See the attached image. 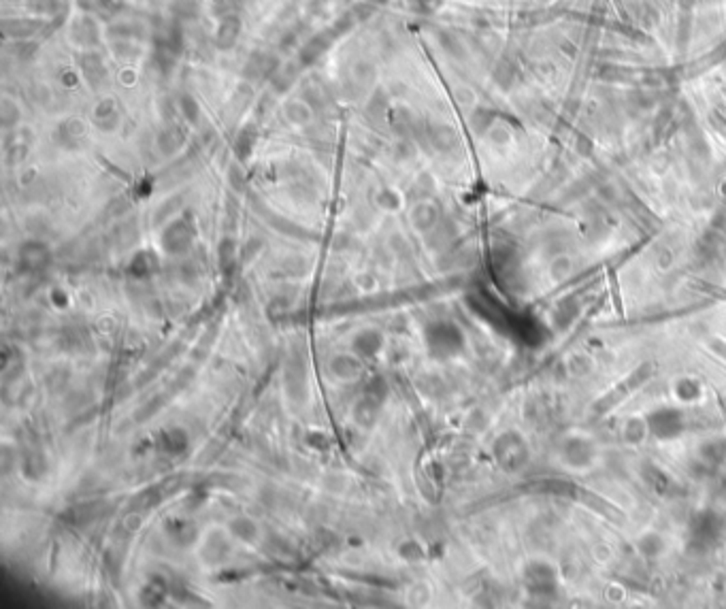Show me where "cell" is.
Returning <instances> with one entry per match:
<instances>
[{"mask_svg": "<svg viewBox=\"0 0 726 609\" xmlns=\"http://www.w3.org/2000/svg\"><path fill=\"white\" fill-rule=\"evenodd\" d=\"M383 346H386L383 332L377 328H362L354 334V339H352V352L356 356H360L362 360H371V358L379 356Z\"/></svg>", "mask_w": 726, "mask_h": 609, "instance_id": "cell-1", "label": "cell"}, {"mask_svg": "<svg viewBox=\"0 0 726 609\" xmlns=\"http://www.w3.org/2000/svg\"><path fill=\"white\" fill-rule=\"evenodd\" d=\"M230 554V544H228V537L222 533V530H209L203 539V546H201V558L203 562L211 565V567H217L222 565Z\"/></svg>", "mask_w": 726, "mask_h": 609, "instance_id": "cell-2", "label": "cell"}, {"mask_svg": "<svg viewBox=\"0 0 726 609\" xmlns=\"http://www.w3.org/2000/svg\"><path fill=\"white\" fill-rule=\"evenodd\" d=\"M328 368H330V375L339 382H356L362 373V358L356 356L354 352L337 354L330 360Z\"/></svg>", "mask_w": 726, "mask_h": 609, "instance_id": "cell-3", "label": "cell"}, {"mask_svg": "<svg viewBox=\"0 0 726 609\" xmlns=\"http://www.w3.org/2000/svg\"><path fill=\"white\" fill-rule=\"evenodd\" d=\"M158 446H160V452H164L167 456H181L190 446V437L179 426L164 428L158 435Z\"/></svg>", "mask_w": 726, "mask_h": 609, "instance_id": "cell-4", "label": "cell"}, {"mask_svg": "<svg viewBox=\"0 0 726 609\" xmlns=\"http://www.w3.org/2000/svg\"><path fill=\"white\" fill-rule=\"evenodd\" d=\"M226 530H228V535L233 539L241 541V544H247V546L256 544L258 537H260V526L249 516H235L233 520L228 522Z\"/></svg>", "mask_w": 726, "mask_h": 609, "instance_id": "cell-5", "label": "cell"}, {"mask_svg": "<svg viewBox=\"0 0 726 609\" xmlns=\"http://www.w3.org/2000/svg\"><path fill=\"white\" fill-rule=\"evenodd\" d=\"M379 407L381 405L369 396L362 394V398L356 403L354 407V420L362 426V428H371L375 422H377V416H379Z\"/></svg>", "mask_w": 726, "mask_h": 609, "instance_id": "cell-6", "label": "cell"}, {"mask_svg": "<svg viewBox=\"0 0 726 609\" xmlns=\"http://www.w3.org/2000/svg\"><path fill=\"white\" fill-rule=\"evenodd\" d=\"M162 245H164V250L171 252V254H179V252H183L190 245V234L188 232L181 234V224H175V226H171L167 232H164Z\"/></svg>", "mask_w": 726, "mask_h": 609, "instance_id": "cell-7", "label": "cell"}, {"mask_svg": "<svg viewBox=\"0 0 726 609\" xmlns=\"http://www.w3.org/2000/svg\"><path fill=\"white\" fill-rule=\"evenodd\" d=\"M399 556L407 562H418L424 558V548L418 544L415 539H407L403 541V544L399 546Z\"/></svg>", "mask_w": 726, "mask_h": 609, "instance_id": "cell-8", "label": "cell"}, {"mask_svg": "<svg viewBox=\"0 0 726 609\" xmlns=\"http://www.w3.org/2000/svg\"><path fill=\"white\" fill-rule=\"evenodd\" d=\"M386 394H388V384L381 377L369 380V384L365 388V396H369V398H373V400H377L381 405L386 400Z\"/></svg>", "mask_w": 726, "mask_h": 609, "instance_id": "cell-9", "label": "cell"}, {"mask_svg": "<svg viewBox=\"0 0 726 609\" xmlns=\"http://www.w3.org/2000/svg\"><path fill=\"white\" fill-rule=\"evenodd\" d=\"M305 441H307L313 450H317V452L328 450L330 446H333V439H330L328 435H324L322 430H311V432L305 437Z\"/></svg>", "mask_w": 726, "mask_h": 609, "instance_id": "cell-10", "label": "cell"}, {"mask_svg": "<svg viewBox=\"0 0 726 609\" xmlns=\"http://www.w3.org/2000/svg\"><path fill=\"white\" fill-rule=\"evenodd\" d=\"M51 304H53V307H58V309H64V307H69L71 300H69V296H66V292L53 290V294H51Z\"/></svg>", "mask_w": 726, "mask_h": 609, "instance_id": "cell-11", "label": "cell"}, {"mask_svg": "<svg viewBox=\"0 0 726 609\" xmlns=\"http://www.w3.org/2000/svg\"><path fill=\"white\" fill-rule=\"evenodd\" d=\"M139 526H141V518H139V516H128V518H126V528H128V533H135Z\"/></svg>", "mask_w": 726, "mask_h": 609, "instance_id": "cell-12", "label": "cell"}]
</instances>
